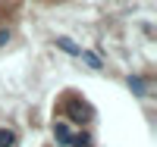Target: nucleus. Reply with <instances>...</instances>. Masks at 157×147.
<instances>
[{
	"label": "nucleus",
	"instance_id": "1",
	"mask_svg": "<svg viewBox=\"0 0 157 147\" xmlns=\"http://www.w3.org/2000/svg\"><path fill=\"white\" fill-rule=\"evenodd\" d=\"M66 113L75 119V122H88V119H91V110H88L85 103H78V100H69L66 103Z\"/></svg>",
	"mask_w": 157,
	"mask_h": 147
},
{
	"label": "nucleus",
	"instance_id": "2",
	"mask_svg": "<svg viewBox=\"0 0 157 147\" xmlns=\"http://www.w3.org/2000/svg\"><path fill=\"white\" fill-rule=\"evenodd\" d=\"M54 138H57L63 147H72V138H75V135L69 131V125H66V122H57V125H54Z\"/></svg>",
	"mask_w": 157,
	"mask_h": 147
},
{
	"label": "nucleus",
	"instance_id": "3",
	"mask_svg": "<svg viewBox=\"0 0 157 147\" xmlns=\"http://www.w3.org/2000/svg\"><path fill=\"white\" fill-rule=\"evenodd\" d=\"M57 47H60V50H66V53H72V57H78V53H82V50H78V47L69 41V38H57Z\"/></svg>",
	"mask_w": 157,
	"mask_h": 147
},
{
	"label": "nucleus",
	"instance_id": "4",
	"mask_svg": "<svg viewBox=\"0 0 157 147\" xmlns=\"http://www.w3.org/2000/svg\"><path fill=\"white\" fill-rule=\"evenodd\" d=\"M13 144H16V135L6 131V128H0V147H13Z\"/></svg>",
	"mask_w": 157,
	"mask_h": 147
},
{
	"label": "nucleus",
	"instance_id": "5",
	"mask_svg": "<svg viewBox=\"0 0 157 147\" xmlns=\"http://www.w3.org/2000/svg\"><path fill=\"white\" fill-rule=\"evenodd\" d=\"M129 88H132L135 94H145V82H141V78H129Z\"/></svg>",
	"mask_w": 157,
	"mask_h": 147
},
{
	"label": "nucleus",
	"instance_id": "6",
	"mask_svg": "<svg viewBox=\"0 0 157 147\" xmlns=\"http://www.w3.org/2000/svg\"><path fill=\"white\" fill-rule=\"evenodd\" d=\"M6 41H10V31H6V28H0V44H6Z\"/></svg>",
	"mask_w": 157,
	"mask_h": 147
}]
</instances>
